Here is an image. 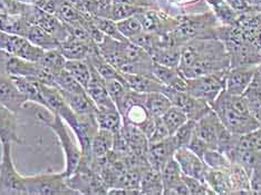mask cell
<instances>
[{
  "mask_svg": "<svg viewBox=\"0 0 261 195\" xmlns=\"http://www.w3.org/2000/svg\"><path fill=\"white\" fill-rule=\"evenodd\" d=\"M177 146L172 136L156 143L149 144L146 153V159L153 169L161 171L168 161L174 156Z\"/></svg>",
  "mask_w": 261,
  "mask_h": 195,
  "instance_id": "obj_14",
  "label": "cell"
},
{
  "mask_svg": "<svg viewBox=\"0 0 261 195\" xmlns=\"http://www.w3.org/2000/svg\"><path fill=\"white\" fill-rule=\"evenodd\" d=\"M27 102V97L17 87L13 77L8 74L0 75V104L17 114Z\"/></svg>",
  "mask_w": 261,
  "mask_h": 195,
  "instance_id": "obj_13",
  "label": "cell"
},
{
  "mask_svg": "<svg viewBox=\"0 0 261 195\" xmlns=\"http://www.w3.org/2000/svg\"><path fill=\"white\" fill-rule=\"evenodd\" d=\"M228 70L199 76L195 78H187V92L211 106L224 90L225 75Z\"/></svg>",
  "mask_w": 261,
  "mask_h": 195,
  "instance_id": "obj_6",
  "label": "cell"
},
{
  "mask_svg": "<svg viewBox=\"0 0 261 195\" xmlns=\"http://www.w3.org/2000/svg\"><path fill=\"white\" fill-rule=\"evenodd\" d=\"M143 8L145 7H138V6H133V5L113 3L109 18L114 21H120L122 19L128 18V17L135 16Z\"/></svg>",
  "mask_w": 261,
  "mask_h": 195,
  "instance_id": "obj_37",
  "label": "cell"
},
{
  "mask_svg": "<svg viewBox=\"0 0 261 195\" xmlns=\"http://www.w3.org/2000/svg\"><path fill=\"white\" fill-rule=\"evenodd\" d=\"M37 120L44 124L45 126L50 128L55 133L56 137L59 142L63 153L65 155V170L64 174L67 176L72 175L77 169L82 158L81 147L77 145L74 140L70 136V133L66 126V123L63 118L57 114H51V116L44 115L43 112H37Z\"/></svg>",
  "mask_w": 261,
  "mask_h": 195,
  "instance_id": "obj_2",
  "label": "cell"
},
{
  "mask_svg": "<svg viewBox=\"0 0 261 195\" xmlns=\"http://www.w3.org/2000/svg\"><path fill=\"white\" fill-rule=\"evenodd\" d=\"M237 145L240 149L261 152V126L248 134L239 135Z\"/></svg>",
  "mask_w": 261,
  "mask_h": 195,
  "instance_id": "obj_39",
  "label": "cell"
},
{
  "mask_svg": "<svg viewBox=\"0 0 261 195\" xmlns=\"http://www.w3.org/2000/svg\"><path fill=\"white\" fill-rule=\"evenodd\" d=\"M11 77L15 80L16 85L19 88L20 92L27 97L28 102L36 103L44 107L45 103L40 93L39 81L26 77H19V76H11Z\"/></svg>",
  "mask_w": 261,
  "mask_h": 195,
  "instance_id": "obj_27",
  "label": "cell"
},
{
  "mask_svg": "<svg viewBox=\"0 0 261 195\" xmlns=\"http://www.w3.org/2000/svg\"><path fill=\"white\" fill-rule=\"evenodd\" d=\"M2 159H0V195H26L25 176L16 170L11 144H2Z\"/></svg>",
  "mask_w": 261,
  "mask_h": 195,
  "instance_id": "obj_5",
  "label": "cell"
},
{
  "mask_svg": "<svg viewBox=\"0 0 261 195\" xmlns=\"http://www.w3.org/2000/svg\"><path fill=\"white\" fill-rule=\"evenodd\" d=\"M188 149L191 150L193 153H195V154L203 159L205 152L207 150H210V147L207 146L206 143H204L202 140L199 138L197 135L193 134V136H192L191 141H190V143L188 145Z\"/></svg>",
  "mask_w": 261,
  "mask_h": 195,
  "instance_id": "obj_42",
  "label": "cell"
},
{
  "mask_svg": "<svg viewBox=\"0 0 261 195\" xmlns=\"http://www.w3.org/2000/svg\"><path fill=\"white\" fill-rule=\"evenodd\" d=\"M25 37L31 41L32 44L44 50L56 49L59 46V41L53 36V35L44 31L43 28H40L36 25H33V23L29 25Z\"/></svg>",
  "mask_w": 261,
  "mask_h": 195,
  "instance_id": "obj_24",
  "label": "cell"
},
{
  "mask_svg": "<svg viewBox=\"0 0 261 195\" xmlns=\"http://www.w3.org/2000/svg\"><path fill=\"white\" fill-rule=\"evenodd\" d=\"M29 25L31 22H28L22 15L6 14L0 16V31L4 33L25 37Z\"/></svg>",
  "mask_w": 261,
  "mask_h": 195,
  "instance_id": "obj_25",
  "label": "cell"
},
{
  "mask_svg": "<svg viewBox=\"0 0 261 195\" xmlns=\"http://www.w3.org/2000/svg\"><path fill=\"white\" fill-rule=\"evenodd\" d=\"M161 120L164 123V125L167 126L170 135H173L176 132V129L181 127L183 124L189 120V118L182 109L172 105L171 107L162 115Z\"/></svg>",
  "mask_w": 261,
  "mask_h": 195,
  "instance_id": "obj_31",
  "label": "cell"
},
{
  "mask_svg": "<svg viewBox=\"0 0 261 195\" xmlns=\"http://www.w3.org/2000/svg\"><path fill=\"white\" fill-rule=\"evenodd\" d=\"M67 59L65 58L62 52L56 49H50V50H45L43 56L40 57L39 63L41 66L47 68L53 73H57L59 70H62L65 68V64H66Z\"/></svg>",
  "mask_w": 261,
  "mask_h": 195,
  "instance_id": "obj_33",
  "label": "cell"
},
{
  "mask_svg": "<svg viewBox=\"0 0 261 195\" xmlns=\"http://www.w3.org/2000/svg\"><path fill=\"white\" fill-rule=\"evenodd\" d=\"M258 65H242L230 67L225 75L224 90L232 95H243L251 84Z\"/></svg>",
  "mask_w": 261,
  "mask_h": 195,
  "instance_id": "obj_11",
  "label": "cell"
},
{
  "mask_svg": "<svg viewBox=\"0 0 261 195\" xmlns=\"http://www.w3.org/2000/svg\"><path fill=\"white\" fill-rule=\"evenodd\" d=\"M118 32L122 34V36L126 39H132L136 35L143 32V27H142L141 22L135 16L128 17V18L122 19L120 21H115Z\"/></svg>",
  "mask_w": 261,
  "mask_h": 195,
  "instance_id": "obj_35",
  "label": "cell"
},
{
  "mask_svg": "<svg viewBox=\"0 0 261 195\" xmlns=\"http://www.w3.org/2000/svg\"><path fill=\"white\" fill-rule=\"evenodd\" d=\"M92 20L94 25L96 26L100 32H102L105 36L112 37L117 40H126L122 36V34L118 32L116 22L110 18H105V17H97V16H92Z\"/></svg>",
  "mask_w": 261,
  "mask_h": 195,
  "instance_id": "obj_36",
  "label": "cell"
},
{
  "mask_svg": "<svg viewBox=\"0 0 261 195\" xmlns=\"http://www.w3.org/2000/svg\"><path fill=\"white\" fill-rule=\"evenodd\" d=\"M151 2H153V3H154V0H151Z\"/></svg>",
  "mask_w": 261,
  "mask_h": 195,
  "instance_id": "obj_47",
  "label": "cell"
},
{
  "mask_svg": "<svg viewBox=\"0 0 261 195\" xmlns=\"http://www.w3.org/2000/svg\"><path fill=\"white\" fill-rule=\"evenodd\" d=\"M95 117L98 124V127L106 129L112 133H118L123 126V118L116 106L114 107L96 108Z\"/></svg>",
  "mask_w": 261,
  "mask_h": 195,
  "instance_id": "obj_20",
  "label": "cell"
},
{
  "mask_svg": "<svg viewBox=\"0 0 261 195\" xmlns=\"http://www.w3.org/2000/svg\"><path fill=\"white\" fill-rule=\"evenodd\" d=\"M161 177L163 182V192L183 180L181 168L174 156L168 161L161 170Z\"/></svg>",
  "mask_w": 261,
  "mask_h": 195,
  "instance_id": "obj_30",
  "label": "cell"
},
{
  "mask_svg": "<svg viewBox=\"0 0 261 195\" xmlns=\"http://www.w3.org/2000/svg\"><path fill=\"white\" fill-rule=\"evenodd\" d=\"M0 49L31 62H38L45 51L32 44L26 37L7 34L2 31H0Z\"/></svg>",
  "mask_w": 261,
  "mask_h": 195,
  "instance_id": "obj_9",
  "label": "cell"
},
{
  "mask_svg": "<svg viewBox=\"0 0 261 195\" xmlns=\"http://www.w3.org/2000/svg\"><path fill=\"white\" fill-rule=\"evenodd\" d=\"M65 69H66L83 87L86 88L88 81L91 79L92 74L91 65L86 59L67 61L66 64H65Z\"/></svg>",
  "mask_w": 261,
  "mask_h": 195,
  "instance_id": "obj_28",
  "label": "cell"
},
{
  "mask_svg": "<svg viewBox=\"0 0 261 195\" xmlns=\"http://www.w3.org/2000/svg\"><path fill=\"white\" fill-rule=\"evenodd\" d=\"M96 46L97 44L95 41L81 40L69 35L67 39L59 43L58 50L67 61H76V59H86Z\"/></svg>",
  "mask_w": 261,
  "mask_h": 195,
  "instance_id": "obj_16",
  "label": "cell"
},
{
  "mask_svg": "<svg viewBox=\"0 0 261 195\" xmlns=\"http://www.w3.org/2000/svg\"><path fill=\"white\" fill-rule=\"evenodd\" d=\"M195 128V121L188 120L181 127L176 129V132L171 135L173 138L174 143L176 144L177 149L179 147H188L190 141H191Z\"/></svg>",
  "mask_w": 261,
  "mask_h": 195,
  "instance_id": "obj_38",
  "label": "cell"
},
{
  "mask_svg": "<svg viewBox=\"0 0 261 195\" xmlns=\"http://www.w3.org/2000/svg\"><path fill=\"white\" fill-rule=\"evenodd\" d=\"M0 143L22 144L18 135L16 113L0 104Z\"/></svg>",
  "mask_w": 261,
  "mask_h": 195,
  "instance_id": "obj_17",
  "label": "cell"
},
{
  "mask_svg": "<svg viewBox=\"0 0 261 195\" xmlns=\"http://www.w3.org/2000/svg\"><path fill=\"white\" fill-rule=\"evenodd\" d=\"M230 67L227 47L217 37L195 38L181 46L179 70L186 78L223 72Z\"/></svg>",
  "mask_w": 261,
  "mask_h": 195,
  "instance_id": "obj_1",
  "label": "cell"
},
{
  "mask_svg": "<svg viewBox=\"0 0 261 195\" xmlns=\"http://www.w3.org/2000/svg\"><path fill=\"white\" fill-rule=\"evenodd\" d=\"M6 14H8L7 8H6V6L4 4V0H0V16L6 15Z\"/></svg>",
  "mask_w": 261,
  "mask_h": 195,
  "instance_id": "obj_46",
  "label": "cell"
},
{
  "mask_svg": "<svg viewBox=\"0 0 261 195\" xmlns=\"http://www.w3.org/2000/svg\"><path fill=\"white\" fill-rule=\"evenodd\" d=\"M91 68H92L91 79L88 81V84L85 88L88 96L91 97L95 106H96V108L114 107L116 105L112 100L110 94L108 92L105 79L92 66Z\"/></svg>",
  "mask_w": 261,
  "mask_h": 195,
  "instance_id": "obj_15",
  "label": "cell"
},
{
  "mask_svg": "<svg viewBox=\"0 0 261 195\" xmlns=\"http://www.w3.org/2000/svg\"><path fill=\"white\" fill-rule=\"evenodd\" d=\"M9 55L7 51L0 49V75L2 74H7L6 73V67H7V62Z\"/></svg>",
  "mask_w": 261,
  "mask_h": 195,
  "instance_id": "obj_44",
  "label": "cell"
},
{
  "mask_svg": "<svg viewBox=\"0 0 261 195\" xmlns=\"http://www.w3.org/2000/svg\"><path fill=\"white\" fill-rule=\"evenodd\" d=\"M149 54L153 63L177 68L181 61V46L158 47V48L152 49Z\"/></svg>",
  "mask_w": 261,
  "mask_h": 195,
  "instance_id": "obj_23",
  "label": "cell"
},
{
  "mask_svg": "<svg viewBox=\"0 0 261 195\" xmlns=\"http://www.w3.org/2000/svg\"><path fill=\"white\" fill-rule=\"evenodd\" d=\"M129 90L141 94L162 92L164 85L161 84L153 75L149 74H122Z\"/></svg>",
  "mask_w": 261,
  "mask_h": 195,
  "instance_id": "obj_18",
  "label": "cell"
},
{
  "mask_svg": "<svg viewBox=\"0 0 261 195\" xmlns=\"http://www.w3.org/2000/svg\"><path fill=\"white\" fill-rule=\"evenodd\" d=\"M26 195H75L79 194L67 184L62 173H40L25 176Z\"/></svg>",
  "mask_w": 261,
  "mask_h": 195,
  "instance_id": "obj_4",
  "label": "cell"
},
{
  "mask_svg": "<svg viewBox=\"0 0 261 195\" xmlns=\"http://www.w3.org/2000/svg\"><path fill=\"white\" fill-rule=\"evenodd\" d=\"M205 182L216 194H231L228 175L225 171L207 169L205 174Z\"/></svg>",
  "mask_w": 261,
  "mask_h": 195,
  "instance_id": "obj_29",
  "label": "cell"
},
{
  "mask_svg": "<svg viewBox=\"0 0 261 195\" xmlns=\"http://www.w3.org/2000/svg\"><path fill=\"white\" fill-rule=\"evenodd\" d=\"M222 92L212 103L211 108L229 132L236 135H245L261 126L257 118L252 114H240L233 108H231L228 103L225 102Z\"/></svg>",
  "mask_w": 261,
  "mask_h": 195,
  "instance_id": "obj_3",
  "label": "cell"
},
{
  "mask_svg": "<svg viewBox=\"0 0 261 195\" xmlns=\"http://www.w3.org/2000/svg\"><path fill=\"white\" fill-rule=\"evenodd\" d=\"M174 158L179 163L183 175L205 182V174L209 166L195 153L188 147H179L174 153Z\"/></svg>",
  "mask_w": 261,
  "mask_h": 195,
  "instance_id": "obj_12",
  "label": "cell"
},
{
  "mask_svg": "<svg viewBox=\"0 0 261 195\" xmlns=\"http://www.w3.org/2000/svg\"><path fill=\"white\" fill-rule=\"evenodd\" d=\"M231 8L236 10L237 13H250V11H254L250 0H224Z\"/></svg>",
  "mask_w": 261,
  "mask_h": 195,
  "instance_id": "obj_43",
  "label": "cell"
},
{
  "mask_svg": "<svg viewBox=\"0 0 261 195\" xmlns=\"http://www.w3.org/2000/svg\"><path fill=\"white\" fill-rule=\"evenodd\" d=\"M162 92L169 97L172 105L185 112L189 120L197 122L212 109L211 106L204 100L195 98L188 92L176 91L168 86H164Z\"/></svg>",
  "mask_w": 261,
  "mask_h": 195,
  "instance_id": "obj_8",
  "label": "cell"
},
{
  "mask_svg": "<svg viewBox=\"0 0 261 195\" xmlns=\"http://www.w3.org/2000/svg\"><path fill=\"white\" fill-rule=\"evenodd\" d=\"M54 85L61 91L68 93H83L85 88L77 81L66 69H62L55 73L54 76Z\"/></svg>",
  "mask_w": 261,
  "mask_h": 195,
  "instance_id": "obj_32",
  "label": "cell"
},
{
  "mask_svg": "<svg viewBox=\"0 0 261 195\" xmlns=\"http://www.w3.org/2000/svg\"><path fill=\"white\" fill-rule=\"evenodd\" d=\"M183 180H185L186 184L189 188L190 195H207V194H216L215 191L207 185L206 182H203L194 177H190L187 175H183Z\"/></svg>",
  "mask_w": 261,
  "mask_h": 195,
  "instance_id": "obj_40",
  "label": "cell"
},
{
  "mask_svg": "<svg viewBox=\"0 0 261 195\" xmlns=\"http://www.w3.org/2000/svg\"><path fill=\"white\" fill-rule=\"evenodd\" d=\"M250 3L252 5L254 11L261 13V0H250Z\"/></svg>",
  "mask_w": 261,
  "mask_h": 195,
  "instance_id": "obj_45",
  "label": "cell"
},
{
  "mask_svg": "<svg viewBox=\"0 0 261 195\" xmlns=\"http://www.w3.org/2000/svg\"><path fill=\"white\" fill-rule=\"evenodd\" d=\"M61 91V90H59ZM64 100L76 114H93L96 110V106L85 92L83 93H68L61 91Z\"/></svg>",
  "mask_w": 261,
  "mask_h": 195,
  "instance_id": "obj_21",
  "label": "cell"
},
{
  "mask_svg": "<svg viewBox=\"0 0 261 195\" xmlns=\"http://www.w3.org/2000/svg\"><path fill=\"white\" fill-rule=\"evenodd\" d=\"M141 169V185L142 194L159 195L163 194V182L161 171L153 169L150 164H146Z\"/></svg>",
  "mask_w": 261,
  "mask_h": 195,
  "instance_id": "obj_19",
  "label": "cell"
},
{
  "mask_svg": "<svg viewBox=\"0 0 261 195\" xmlns=\"http://www.w3.org/2000/svg\"><path fill=\"white\" fill-rule=\"evenodd\" d=\"M169 136H171L167 126L164 125V123L162 122L161 117L156 118V123H155V127H154L153 132L151 134V136L149 137V144L152 143H156V142L163 141L165 138H168Z\"/></svg>",
  "mask_w": 261,
  "mask_h": 195,
  "instance_id": "obj_41",
  "label": "cell"
},
{
  "mask_svg": "<svg viewBox=\"0 0 261 195\" xmlns=\"http://www.w3.org/2000/svg\"><path fill=\"white\" fill-rule=\"evenodd\" d=\"M203 161L210 169L220 171L228 170L232 164L224 153L216 149L207 150L203 156Z\"/></svg>",
  "mask_w": 261,
  "mask_h": 195,
  "instance_id": "obj_34",
  "label": "cell"
},
{
  "mask_svg": "<svg viewBox=\"0 0 261 195\" xmlns=\"http://www.w3.org/2000/svg\"><path fill=\"white\" fill-rule=\"evenodd\" d=\"M21 15L25 17L28 22L43 28L44 31L53 35L59 43L69 37L70 34L66 23L58 19L55 15L38 8L37 6L26 3L23 5Z\"/></svg>",
  "mask_w": 261,
  "mask_h": 195,
  "instance_id": "obj_7",
  "label": "cell"
},
{
  "mask_svg": "<svg viewBox=\"0 0 261 195\" xmlns=\"http://www.w3.org/2000/svg\"><path fill=\"white\" fill-rule=\"evenodd\" d=\"M141 22L143 31L152 34H167L174 31L177 26V18H172L159 9L145 7L135 15Z\"/></svg>",
  "mask_w": 261,
  "mask_h": 195,
  "instance_id": "obj_10",
  "label": "cell"
},
{
  "mask_svg": "<svg viewBox=\"0 0 261 195\" xmlns=\"http://www.w3.org/2000/svg\"><path fill=\"white\" fill-rule=\"evenodd\" d=\"M114 133L99 128L92 142V159H104L113 151Z\"/></svg>",
  "mask_w": 261,
  "mask_h": 195,
  "instance_id": "obj_22",
  "label": "cell"
},
{
  "mask_svg": "<svg viewBox=\"0 0 261 195\" xmlns=\"http://www.w3.org/2000/svg\"><path fill=\"white\" fill-rule=\"evenodd\" d=\"M172 106L171 100L163 92H154L146 94L145 107L150 116L154 118L162 117V115Z\"/></svg>",
  "mask_w": 261,
  "mask_h": 195,
  "instance_id": "obj_26",
  "label": "cell"
}]
</instances>
